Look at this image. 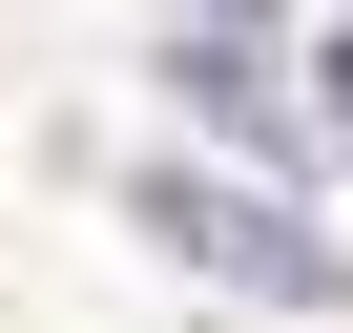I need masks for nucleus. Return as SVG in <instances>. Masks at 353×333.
Returning <instances> with one entry per match:
<instances>
[{
    "instance_id": "obj_1",
    "label": "nucleus",
    "mask_w": 353,
    "mask_h": 333,
    "mask_svg": "<svg viewBox=\"0 0 353 333\" xmlns=\"http://www.w3.org/2000/svg\"><path fill=\"white\" fill-rule=\"evenodd\" d=\"M145 229H166V271H208V292H250V312H332V229H291L270 188L166 166V188H145Z\"/></svg>"
},
{
    "instance_id": "obj_2",
    "label": "nucleus",
    "mask_w": 353,
    "mask_h": 333,
    "mask_svg": "<svg viewBox=\"0 0 353 333\" xmlns=\"http://www.w3.org/2000/svg\"><path fill=\"white\" fill-rule=\"evenodd\" d=\"M312 104H332V125H353V21H332V42H312Z\"/></svg>"
}]
</instances>
